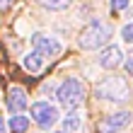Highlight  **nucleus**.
Wrapping results in <instances>:
<instances>
[{"label":"nucleus","instance_id":"5","mask_svg":"<svg viewBox=\"0 0 133 133\" xmlns=\"http://www.w3.org/2000/svg\"><path fill=\"white\" fill-rule=\"evenodd\" d=\"M32 119L41 128H51L53 123L61 119V111H58L56 104H51V102H34L32 104Z\"/></svg>","mask_w":133,"mask_h":133},{"label":"nucleus","instance_id":"13","mask_svg":"<svg viewBox=\"0 0 133 133\" xmlns=\"http://www.w3.org/2000/svg\"><path fill=\"white\" fill-rule=\"evenodd\" d=\"M121 39L126 44H133V22H128V24L121 27Z\"/></svg>","mask_w":133,"mask_h":133},{"label":"nucleus","instance_id":"9","mask_svg":"<svg viewBox=\"0 0 133 133\" xmlns=\"http://www.w3.org/2000/svg\"><path fill=\"white\" fill-rule=\"evenodd\" d=\"M22 68H24L27 73H32V75H36V73H41V68H44V56H39L36 51H32V53H27V56L22 58Z\"/></svg>","mask_w":133,"mask_h":133},{"label":"nucleus","instance_id":"4","mask_svg":"<svg viewBox=\"0 0 133 133\" xmlns=\"http://www.w3.org/2000/svg\"><path fill=\"white\" fill-rule=\"evenodd\" d=\"M32 49L39 56H44V58H56V56H61V51H63V44H61L58 39H53L51 34L36 32V34H32Z\"/></svg>","mask_w":133,"mask_h":133},{"label":"nucleus","instance_id":"7","mask_svg":"<svg viewBox=\"0 0 133 133\" xmlns=\"http://www.w3.org/2000/svg\"><path fill=\"white\" fill-rule=\"evenodd\" d=\"M121 63H123L121 46H116V44L104 46V51H102V56H99V65L104 68V70H114V68H119Z\"/></svg>","mask_w":133,"mask_h":133},{"label":"nucleus","instance_id":"11","mask_svg":"<svg viewBox=\"0 0 133 133\" xmlns=\"http://www.w3.org/2000/svg\"><path fill=\"white\" fill-rule=\"evenodd\" d=\"M61 123H63V131H65V133L80 131V114H77V111H68V116H65Z\"/></svg>","mask_w":133,"mask_h":133},{"label":"nucleus","instance_id":"8","mask_svg":"<svg viewBox=\"0 0 133 133\" xmlns=\"http://www.w3.org/2000/svg\"><path fill=\"white\" fill-rule=\"evenodd\" d=\"M7 109H10V114H22L29 109V99H27V92L22 87H10L7 92Z\"/></svg>","mask_w":133,"mask_h":133},{"label":"nucleus","instance_id":"15","mask_svg":"<svg viewBox=\"0 0 133 133\" xmlns=\"http://www.w3.org/2000/svg\"><path fill=\"white\" fill-rule=\"evenodd\" d=\"M12 5H15V0H0V10H7Z\"/></svg>","mask_w":133,"mask_h":133},{"label":"nucleus","instance_id":"3","mask_svg":"<svg viewBox=\"0 0 133 133\" xmlns=\"http://www.w3.org/2000/svg\"><path fill=\"white\" fill-rule=\"evenodd\" d=\"M95 95L99 99H107V102H126L128 99V82L123 80V77H104L97 87H95Z\"/></svg>","mask_w":133,"mask_h":133},{"label":"nucleus","instance_id":"6","mask_svg":"<svg viewBox=\"0 0 133 133\" xmlns=\"http://www.w3.org/2000/svg\"><path fill=\"white\" fill-rule=\"evenodd\" d=\"M131 121H133V114L131 111H114V114H109L107 119L102 121L99 131L102 133H119L123 128H128Z\"/></svg>","mask_w":133,"mask_h":133},{"label":"nucleus","instance_id":"1","mask_svg":"<svg viewBox=\"0 0 133 133\" xmlns=\"http://www.w3.org/2000/svg\"><path fill=\"white\" fill-rule=\"evenodd\" d=\"M109 39H111V24L97 19V22H90V24L82 29L77 44H80V49H85V51H95V49H104L109 44Z\"/></svg>","mask_w":133,"mask_h":133},{"label":"nucleus","instance_id":"10","mask_svg":"<svg viewBox=\"0 0 133 133\" xmlns=\"http://www.w3.org/2000/svg\"><path fill=\"white\" fill-rule=\"evenodd\" d=\"M7 128H10L12 133H27L29 119L24 114H15V116H10V121H7Z\"/></svg>","mask_w":133,"mask_h":133},{"label":"nucleus","instance_id":"14","mask_svg":"<svg viewBox=\"0 0 133 133\" xmlns=\"http://www.w3.org/2000/svg\"><path fill=\"white\" fill-rule=\"evenodd\" d=\"M131 5V0H111V10L119 12V10H126V7Z\"/></svg>","mask_w":133,"mask_h":133},{"label":"nucleus","instance_id":"12","mask_svg":"<svg viewBox=\"0 0 133 133\" xmlns=\"http://www.w3.org/2000/svg\"><path fill=\"white\" fill-rule=\"evenodd\" d=\"M41 7H46V10H56V12H61V10H68L70 5H73V0H36Z\"/></svg>","mask_w":133,"mask_h":133},{"label":"nucleus","instance_id":"16","mask_svg":"<svg viewBox=\"0 0 133 133\" xmlns=\"http://www.w3.org/2000/svg\"><path fill=\"white\" fill-rule=\"evenodd\" d=\"M7 131H10V128H7V121L0 116V133H7Z\"/></svg>","mask_w":133,"mask_h":133},{"label":"nucleus","instance_id":"17","mask_svg":"<svg viewBox=\"0 0 133 133\" xmlns=\"http://www.w3.org/2000/svg\"><path fill=\"white\" fill-rule=\"evenodd\" d=\"M53 90H56V87H53V82H51V85H44V95H51Z\"/></svg>","mask_w":133,"mask_h":133},{"label":"nucleus","instance_id":"2","mask_svg":"<svg viewBox=\"0 0 133 133\" xmlns=\"http://www.w3.org/2000/svg\"><path fill=\"white\" fill-rule=\"evenodd\" d=\"M56 97L61 102V107H65L68 111H75L85 102V85L77 80V77H65L56 87Z\"/></svg>","mask_w":133,"mask_h":133},{"label":"nucleus","instance_id":"18","mask_svg":"<svg viewBox=\"0 0 133 133\" xmlns=\"http://www.w3.org/2000/svg\"><path fill=\"white\" fill-rule=\"evenodd\" d=\"M56 133H65V131H56Z\"/></svg>","mask_w":133,"mask_h":133}]
</instances>
